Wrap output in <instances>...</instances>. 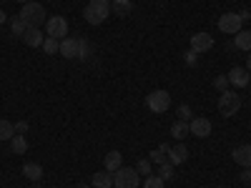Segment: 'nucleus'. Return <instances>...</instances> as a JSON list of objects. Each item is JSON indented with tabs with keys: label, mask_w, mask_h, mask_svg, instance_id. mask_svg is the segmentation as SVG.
I'll return each mask as SVG.
<instances>
[{
	"label": "nucleus",
	"mask_w": 251,
	"mask_h": 188,
	"mask_svg": "<svg viewBox=\"0 0 251 188\" xmlns=\"http://www.w3.org/2000/svg\"><path fill=\"white\" fill-rule=\"evenodd\" d=\"M111 15V0H91L83 10V18H86V23L91 25H100L106 23V18Z\"/></svg>",
	"instance_id": "f257e3e1"
},
{
	"label": "nucleus",
	"mask_w": 251,
	"mask_h": 188,
	"mask_svg": "<svg viewBox=\"0 0 251 188\" xmlns=\"http://www.w3.org/2000/svg\"><path fill=\"white\" fill-rule=\"evenodd\" d=\"M18 15L23 18V23L28 28H40V25L46 23V8L40 5V3H33V0H30V3H25L23 10H20Z\"/></svg>",
	"instance_id": "f03ea898"
},
{
	"label": "nucleus",
	"mask_w": 251,
	"mask_h": 188,
	"mask_svg": "<svg viewBox=\"0 0 251 188\" xmlns=\"http://www.w3.org/2000/svg\"><path fill=\"white\" fill-rule=\"evenodd\" d=\"M239 111H241V95L234 91H224L219 95V113L224 118H234Z\"/></svg>",
	"instance_id": "7ed1b4c3"
},
{
	"label": "nucleus",
	"mask_w": 251,
	"mask_h": 188,
	"mask_svg": "<svg viewBox=\"0 0 251 188\" xmlns=\"http://www.w3.org/2000/svg\"><path fill=\"white\" fill-rule=\"evenodd\" d=\"M146 108L151 113H166L171 108V93L169 91H151L146 95Z\"/></svg>",
	"instance_id": "20e7f679"
},
{
	"label": "nucleus",
	"mask_w": 251,
	"mask_h": 188,
	"mask_svg": "<svg viewBox=\"0 0 251 188\" xmlns=\"http://www.w3.org/2000/svg\"><path fill=\"white\" fill-rule=\"evenodd\" d=\"M113 186L116 188H138L141 186V173L136 168H121L113 173Z\"/></svg>",
	"instance_id": "39448f33"
},
{
	"label": "nucleus",
	"mask_w": 251,
	"mask_h": 188,
	"mask_svg": "<svg viewBox=\"0 0 251 188\" xmlns=\"http://www.w3.org/2000/svg\"><path fill=\"white\" fill-rule=\"evenodd\" d=\"M46 33H48V38L63 40V38L68 35V20L63 18V15H50V18L46 20Z\"/></svg>",
	"instance_id": "423d86ee"
},
{
	"label": "nucleus",
	"mask_w": 251,
	"mask_h": 188,
	"mask_svg": "<svg viewBox=\"0 0 251 188\" xmlns=\"http://www.w3.org/2000/svg\"><path fill=\"white\" fill-rule=\"evenodd\" d=\"M241 25H244V20H241L239 13H224L219 18V30L226 33V35H236L241 30Z\"/></svg>",
	"instance_id": "0eeeda50"
},
{
	"label": "nucleus",
	"mask_w": 251,
	"mask_h": 188,
	"mask_svg": "<svg viewBox=\"0 0 251 188\" xmlns=\"http://www.w3.org/2000/svg\"><path fill=\"white\" fill-rule=\"evenodd\" d=\"M188 131H191V136H196V138H208V136H211V131H214V125H211V120H208V118L199 116V118L188 120Z\"/></svg>",
	"instance_id": "6e6552de"
},
{
	"label": "nucleus",
	"mask_w": 251,
	"mask_h": 188,
	"mask_svg": "<svg viewBox=\"0 0 251 188\" xmlns=\"http://www.w3.org/2000/svg\"><path fill=\"white\" fill-rule=\"evenodd\" d=\"M58 53H60L63 58H68V60H75L78 53H80V38H63Z\"/></svg>",
	"instance_id": "1a4fd4ad"
},
{
	"label": "nucleus",
	"mask_w": 251,
	"mask_h": 188,
	"mask_svg": "<svg viewBox=\"0 0 251 188\" xmlns=\"http://www.w3.org/2000/svg\"><path fill=\"white\" fill-rule=\"evenodd\" d=\"M214 48V35L208 33H194L191 35V50L194 53H206Z\"/></svg>",
	"instance_id": "9d476101"
},
{
	"label": "nucleus",
	"mask_w": 251,
	"mask_h": 188,
	"mask_svg": "<svg viewBox=\"0 0 251 188\" xmlns=\"http://www.w3.org/2000/svg\"><path fill=\"white\" fill-rule=\"evenodd\" d=\"M231 158L241 165V168H251V145L244 143V145H236L231 151Z\"/></svg>",
	"instance_id": "9b49d317"
},
{
	"label": "nucleus",
	"mask_w": 251,
	"mask_h": 188,
	"mask_svg": "<svg viewBox=\"0 0 251 188\" xmlns=\"http://www.w3.org/2000/svg\"><path fill=\"white\" fill-rule=\"evenodd\" d=\"M166 158H169V163H171V165H181V163H186V158H188V148H186L183 143L171 145L169 153H166Z\"/></svg>",
	"instance_id": "f8f14e48"
},
{
	"label": "nucleus",
	"mask_w": 251,
	"mask_h": 188,
	"mask_svg": "<svg viewBox=\"0 0 251 188\" xmlns=\"http://www.w3.org/2000/svg\"><path fill=\"white\" fill-rule=\"evenodd\" d=\"M249 70L246 68H241V66H236V68H231L226 75H228V83L231 86H236V88H244V86H249V75H246Z\"/></svg>",
	"instance_id": "ddd939ff"
},
{
	"label": "nucleus",
	"mask_w": 251,
	"mask_h": 188,
	"mask_svg": "<svg viewBox=\"0 0 251 188\" xmlns=\"http://www.w3.org/2000/svg\"><path fill=\"white\" fill-rule=\"evenodd\" d=\"M91 186H93V188H113V173H111V171H98V173H93Z\"/></svg>",
	"instance_id": "4468645a"
},
{
	"label": "nucleus",
	"mask_w": 251,
	"mask_h": 188,
	"mask_svg": "<svg viewBox=\"0 0 251 188\" xmlns=\"http://www.w3.org/2000/svg\"><path fill=\"white\" fill-rule=\"evenodd\" d=\"M131 10H133V0H111V13L113 15L126 18V15H131Z\"/></svg>",
	"instance_id": "2eb2a0df"
},
{
	"label": "nucleus",
	"mask_w": 251,
	"mask_h": 188,
	"mask_svg": "<svg viewBox=\"0 0 251 188\" xmlns=\"http://www.w3.org/2000/svg\"><path fill=\"white\" fill-rule=\"evenodd\" d=\"M23 40H25V46H30V48H40L46 38H43V33H40V28H28Z\"/></svg>",
	"instance_id": "dca6fc26"
},
{
	"label": "nucleus",
	"mask_w": 251,
	"mask_h": 188,
	"mask_svg": "<svg viewBox=\"0 0 251 188\" xmlns=\"http://www.w3.org/2000/svg\"><path fill=\"white\" fill-rule=\"evenodd\" d=\"M23 176H25L28 181L38 183L40 178H43V165H40V163H25V165H23Z\"/></svg>",
	"instance_id": "f3484780"
},
{
	"label": "nucleus",
	"mask_w": 251,
	"mask_h": 188,
	"mask_svg": "<svg viewBox=\"0 0 251 188\" xmlns=\"http://www.w3.org/2000/svg\"><path fill=\"white\" fill-rule=\"evenodd\" d=\"M234 46H236L239 50H246V53H249V50H251V30H244V28H241V30L234 35Z\"/></svg>",
	"instance_id": "a211bd4d"
},
{
	"label": "nucleus",
	"mask_w": 251,
	"mask_h": 188,
	"mask_svg": "<svg viewBox=\"0 0 251 188\" xmlns=\"http://www.w3.org/2000/svg\"><path fill=\"white\" fill-rule=\"evenodd\" d=\"M10 148H13V153L23 156V153L28 151V138H25L23 133H15V136L10 138Z\"/></svg>",
	"instance_id": "6ab92c4d"
},
{
	"label": "nucleus",
	"mask_w": 251,
	"mask_h": 188,
	"mask_svg": "<svg viewBox=\"0 0 251 188\" xmlns=\"http://www.w3.org/2000/svg\"><path fill=\"white\" fill-rule=\"evenodd\" d=\"M121 165H123V156H121L118 151H108V153H106V171L116 173Z\"/></svg>",
	"instance_id": "aec40b11"
},
{
	"label": "nucleus",
	"mask_w": 251,
	"mask_h": 188,
	"mask_svg": "<svg viewBox=\"0 0 251 188\" xmlns=\"http://www.w3.org/2000/svg\"><path fill=\"white\" fill-rule=\"evenodd\" d=\"M171 136H174L176 141H183L186 136H191V131H188V123H186V120H176V123L171 125Z\"/></svg>",
	"instance_id": "412c9836"
},
{
	"label": "nucleus",
	"mask_w": 251,
	"mask_h": 188,
	"mask_svg": "<svg viewBox=\"0 0 251 188\" xmlns=\"http://www.w3.org/2000/svg\"><path fill=\"white\" fill-rule=\"evenodd\" d=\"M15 136V125L5 118H0V141H10Z\"/></svg>",
	"instance_id": "4be33fe9"
},
{
	"label": "nucleus",
	"mask_w": 251,
	"mask_h": 188,
	"mask_svg": "<svg viewBox=\"0 0 251 188\" xmlns=\"http://www.w3.org/2000/svg\"><path fill=\"white\" fill-rule=\"evenodd\" d=\"M169 148H171V145L161 143L156 151H151V161H153V163H158V165H161V163H166V161H169V158H166V153H169Z\"/></svg>",
	"instance_id": "5701e85b"
},
{
	"label": "nucleus",
	"mask_w": 251,
	"mask_h": 188,
	"mask_svg": "<svg viewBox=\"0 0 251 188\" xmlns=\"http://www.w3.org/2000/svg\"><path fill=\"white\" fill-rule=\"evenodd\" d=\"M10 28H13V35H20V38H23V35H25V30H28V25L23 23V18H20V15L10 18Z\"/></svg>",
	"instance_id": "b1692460"
},
{
	"label": "nucleus",
	"mask_w": 251,
	"mask_h": 188,
	"mask_svg": "<svg viewBox=\"0 0 251 188\" xmlns=\"http://www.w3.org/2000/svg\"><path fill=\"white\" fill-rule=\"evenodd\" d=\"M40 48H43L48 55H58V50H60V40H58V38H46Z\"/></svg>",
	"instance_id": "393cba45"
},
{
	"label": "nucleus",
	"mask_w": 251,
	"mask_h": 188,
	"mask_svg": "<svg viewBox=\"0 0 251 188\" xmlns=\"http://www.w3.org/2000/svg\"><path fill=\"white\" fill-rule=\"evenodd\" d=\"M158 176L163 178V181H171L174 178V165L166 161V163H161V168H158Z\"/></svg>",
	"instance_id": "a878e982"
},
{
	"label": "nucleus",
	"mask_w": 251,
	"mask_h": 188,
	"mask_svg": "<svg viewBox=\"0 0 251 188\" xmlns=\"http://www.w3.org/2000/svg\"><path fill=\"white\" fill-rule=\"evenodd\" d=\"M163 178L161 176H146V183H143V188H163Z\"/></svg>",
	"instance_id": "bb28decb"
},
{
	"label": "nucleus",
	"mask_w": 251,
	"mask_h": 188,
	"mask_svg": "<svg viewBox=\"0 0 251 188\" xmlns=\"http://www.w3.org/2000/svg\"><path fill=\"white\" fill-rule=\"evenodd\" d=\"M136 171H138L141 176H151V161H146V158L138 161V163H136Z\"/></svg>",
	"instance_id": "cd10ccee"
},
{
	"label": "nucleus",
	"mask_w": 251,
	"mask_h": 188,
	"mask_svg": "<svg viewBox=\"0 0 251 188\" xmlns=\"http://www.w3.org/2000/svg\"><path fill=\"white\" fill-rule=\"evenodd\" d=\"M214 86H216L219 93H224V91L228 88V75H216V78H214Z\"/></svg>",
	"instance_id": "c85d7f7f"
},
{
	"label": "nucleus",
	"mask_w": 251,
	"mask_h": 188,
	"mask_svg": "<svg viewBox=\"0 0 251 188\" xmlns=\"http://www.w3.org/2000/svg\"><path fill=\"white\" fill-rule=\"evenodd\" d=\"M88 55H91V46H88V40H83V38H80V53H78V58H80V60H86Z\"/></svg>",
	"instance_id": "c756f323"
},
{
	"label": "nucleus",
	"mask_w": 251,
	"mask_h": 188,
	"mask_svg": "<svg viewBox=\"0 0 251 188\" xmlns=\"http://www.w3.org/2000/svg\"><path fill=\"white\" fill-rule=\"evenodd\" d=\"M178 120H191V108H188L186 106V103H183V106H178Z\"/></svg>",
	"instance_id": "7c9ffc66"
},
{
	"label": "nucleus",
	"mask_w": 251,
	"mask_h": 188,
	"mask_svg": "<svg viewBox=\"0 0 251 188\" xmlns=\"http://www.w3.org/2000/svg\"><path fill=\"white\" fill-rule=\"evenodd\" d=\"M15 133H23L25 136L28 133V120H18L15 123Z\"/></svg>",
	"instance_id": "2f4dec72"
},
{
	"label": "nucleus",
	"mask_w": 251,
	"mask_h": 188,
	"mask_svg": "<svg viewBox=\"0 0 251 188\" xmlns=\"http://www.w3.org/2000/svg\"><path fill=\"white\" fill-rule=\"evenodd\" d=\"M196 55H199V53H194V50H188V53H186V60H188V66H196Z\"/></svg>",
	"instance_id": "473e14b6"
},
{
	"label": "nucleus",
	"mask_w": 251,
	"mask_h": 188,
	"mask_svg": "<svg viewBox=\"0 0 251 188\" xmlns=\"http://www.w3.org/2000/svg\"><path fill=\"white\" fill-rule=\"evenodd\" d=\"M241 181H244V183H251V168H244V173H241Z\"/></svg>",
	"instance_id": "72a5a7b5"
},
{
	"label": "nucleus",
	"mask_w": 251,
	"mask_h": 188,
	"mask_svg": "<svg viewBox=\"0 0 251 188\" xmlns=\"http://www.w3.org/2000/svg\"><path fill=\"white\" fill-rule=\"evenodd\" d=\"M5 20H8V15H5V10H0V25H5Z\"/></svg>",
	"instance_id": "f704fd0d"
},
{
	"label": "nucleus",
	"mask_w": 251,
	"mask_h": 188,
	"mask_svg": "<svg viewBox=\"0 0 251 188\" xmlns=\"http://www.w3.org/2000/svg\"><path fill=\"white\" fill-rule=\"evenodd\" d=\"M246 70L251 73V50H249V55H246Z\"/></svg>",
	"instance_id": "c9c22d12"
},
{
	"label": "nucleus",
	"mask_w": 251,
	"mask_h": 188,
	"mask_svg": "<svg viewBox=\"0 0 251 188\" xmlns=\"http://www.w3.org/2000/svg\"><path fill=\"white\" fill-rule=\"evenodd\" d=\"M239 15H241V20H249V18H251V13H249V10H241Z\"/></svg>",
	"instance_id": "e433bc0d"
},
{
	"label": "nucleus",
	"mask_w": 251,
	"mask_h": 188,
	"mask_svg": "<svg viewBox=\"0 0 251 188\" xmlns=\"http://www.w3.org/2000/svg\"><path fill=\"white\" fill-rule=\"evenodd\" d=\"M18 3H20V5H25V3H30V0H18Z\"/></svg>",
	"instance_id": "4c0bfd02"
},
{
	"label": "nucleus",
	"mask_w": 251,
	"mask_h": 188,
	"mask_svg": "<svg viewBox=\"0 0 251 188\" xmlns=\"http://www.w3.org/2000/svg\"><path fill=\"white\" fill-rule=\"evenodd\" d=\"M78 188H91V186H78Z\"/></svg>",
	"instance_id": "58836bf2"
},
{
	"label": "nucleus",
	"mask_w": 251,
	"mask_h": 188,
	"mask_svg": "<svg viewBox=\"0 0 251 188\" xmlns=\"http://www.w3.org/2000/svg\"><path fill=\"white\" fill-rule=\"evenodd\" d=\"M33 188H40V186H38V183H35V186H33Z\"/></svg>",
	"instance_id": "ea45409f"
},
{
	"label": "nucleus",
	"mask_w": 251,
	"mask_h": 188,
	"mask_svg": "<svg viewBox=\"0 0 251 188\" xmlns=\"http://www.w3.org/2000/svg\"><path fill=\"white\" fill-rule=\"evenodd\" d=\"M219 188H224V186H219Z\"/></svg>",
	"instance_id": "a19ab883"
}]
</instances>
